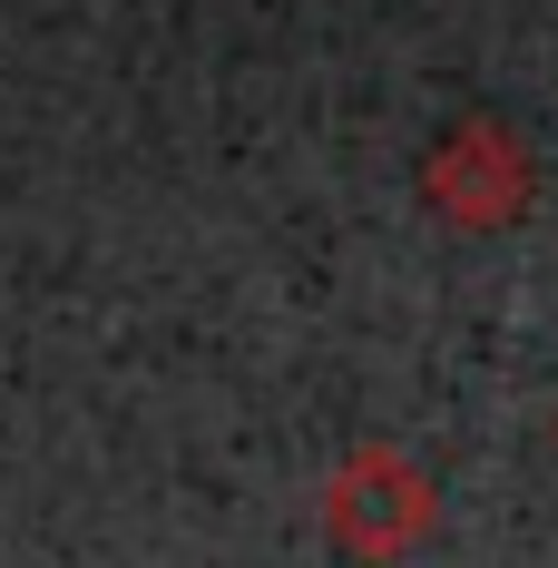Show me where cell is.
<instances>
[{"instance_id": "7a4b0ae2", "label": "cell", "mask_w": 558, "mask_h": 568, "mask_svg": "<svg viewBox=\"0 0 558 568\" xmlns=\"http://www.w3.org/2000/svg\"><path fill=\"white\" fill-rule=\"evenodd\" d=\"M539 196V168H529V138L509 118H450L422 158V206L460 235H500L529 216Z\"/></svg>"}, {"instance_id": "6da1fadb", "label": "cell", "mask_w": 558, "mask_h": 568, "mask_svg": "<svg viewBox=\"0 0 558 568\" xmlns=\"http://www.w3.org/2000/svg\"><path fill=\"white\" fill-rule=\"evenodd\" d=\"M324 539H334L353 568H402L432 529H442V480L402 442H353V452L324 470Z\"/></svg>"}]
</instances>
